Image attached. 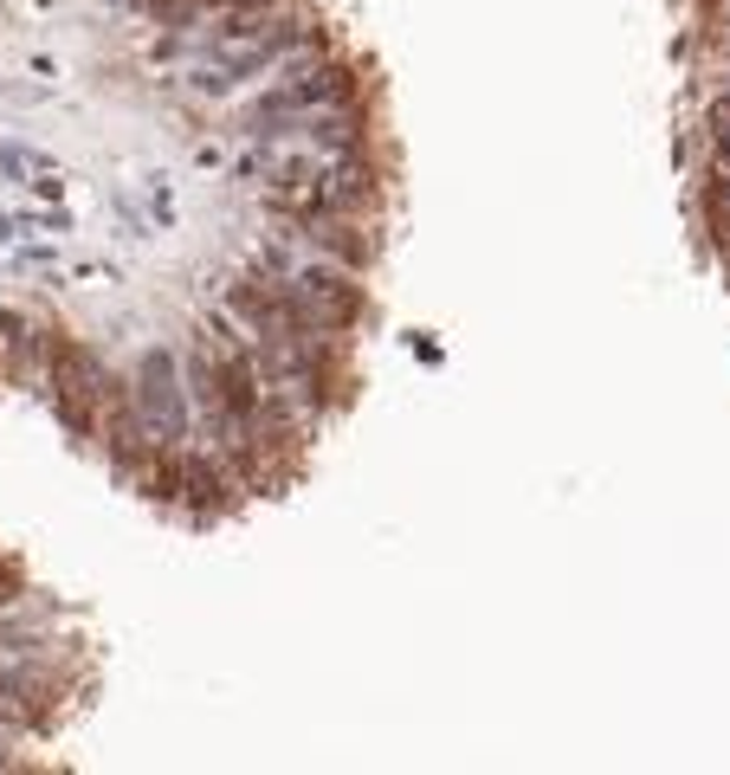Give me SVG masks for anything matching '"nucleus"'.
Listing matches in <instances>:
<instances>
[{
	"instance_id": "f257e3e1",
	"label": "nucleus",
	"mask_w": 730,
	"mask_h": 775,
	"mask_svg": "<svg viewBox=\"0 0 730 775\" xmlns=\"http://www.w3.org/2000/svg\"><path fill=\"white\" fill-rule=\"evenodd\" d=\"M304 253H323L350 272H375L381 259V220H279Z\"/></svg>"
}]
</instances>
